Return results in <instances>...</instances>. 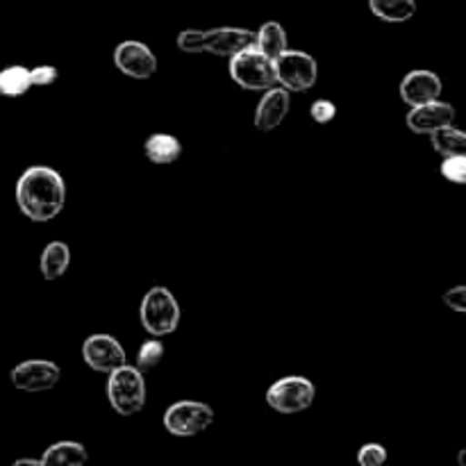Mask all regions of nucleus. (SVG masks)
<instances>
[{
	"label": "nucleus",
	"instance_id": "nucleus-16",
	"mask_svg": "<svg viewBox=\"0 0 466 466\" xmlns=\"http://www.w3.org/2000/svg\"><path fill=\"white\" fill-rule=\"evenodd\" d=\"M86 460L89 453L80 441H57L44 451L39 462L41 466H82Z\"/></svg>",
	"mask_w": 466,
	"mask_h": 466
},
{
	"label": "nucleus",
	"instance_id": "nucleus-9",
	"mask_svg": "<svg viewBox=\"0 0 466 466\" xmlns=\"http://www.w3.org/2000/svg\"><path fill=\"white\" fill-rule=\"evenodd\" d=\"M82 360L91 371L105 373V376L127 362L121 341L112 335H105V332L86 337L85 344H82Z\"/></svg>",
	"mask_w": 466,
	"mask_h": 466
},
{
	"label": "nucleus",
	"instance_id": "nucleus-2",
	"mask_svg": "<svg viewBox=\"0 0 466 466\" xmlns=\"http://www.w3.org/2000/svg\"><path fill=\"white\" fill-rule=\"evenodd\" d=\"M255 44V32L246 27H212V30H182L177 35V48L189 55H217L232 57L241 48Z\"/></svg>",
	"mask_w": 466,
	"mask_h": 466
},
{
	"label": "nucleus",
	"instance_id": "nucleus-26",
	"mask_svg": "<svg viewBox=\"0 0 466 466\" xmlns=\"http://www.w3.org/2000/svg\"><path fill=\"white\" fill-rule=\"evenodd\" d=\"M57 77H59L57 66H50V64H41V66H35L30 71L32 86H50L57 82Z\"/></svg>",
	"mask_w": 466,
	"mask_h": 466
},
{
	"label": "nucleus",
	"instance_id": "nucleus-24",
	"mask_svg": "<svg viewBox=\"0 0 466 466\" xmlns=\"http://www.w3.org/2000/svg\"><path fill=\"white\" fill-rule=\"evenodd\" d=\"M358 462L362 466H382L387 462V449L382 444H378V441L364 444L358 451Z\"/></svg>",
	"mask_w": 466,
	"mask_h": 466
},
{
	"label": "nucleus",
	"instance_id": "nucleus-3",
	"mask_svg": "<svg viewBox=\"0 0 466 466\" xmlns=\"http://www.w3.org/2000/svg\"><path fill=\"white\" fill-rule=\"evenodd\" d=\"M107 376V399L114 412L121 414V417L139 414L146 408V399H148L144 371L126 362L109 371Z\"/></svg>",
	"mask_w": 466,
	"mask_h": 466
},
{
	"label": "nucleus",
	"instance_id": "nucleus-8",
	"mask_svg": "<svg viewBox=\"0 0 466 466\" xmlns=\"http://www.w3.org/2000/svg\"><path fill=\"white\" fill-rule=\"evenodd\" d=\"M214 423V410L200 400H177L164 412V428L173 437H196Z\"/></svg>",
	"mask_w": 466,
	"mask_h": 466
},
{
	"label": "nucleus",
	"instance_id": "nucleus-6",
	"mask_svg": "<svg viewBox=\"0 0 466 466\" xmlns=\"http://www.w3.org/2000/svg\"><path fill=\"white\" fill-rule=\"evenodd\" d=\"M273 71H276V82L285 86L289 94L294 91H309L319 80V64L317 59L303 50H289L278 55L273 59Z\"/></svg>",
	"mask_w": 466,
	"mask_h": 466
},
{
	"label": "nucleus",
	"instance_id": "nucleus-21",
	"mask_svg": "<svg viewBox=\"0 0 466 466\" xmlns=\"http://www.w3.org/2000/svg\"><path fill=\"white\" fill-rule=\"evenodd\" d=\"M431 141L435 153L444 155V157H449V155H466V135L464 130L455 127L453 123L431 132Z\"/></svg>",
	"mask_w": 466,
	"mask_h": 466
},
{
	"label": "nucleus",
	"instance_id": "nucleus-25",
	"mask_svg": "<svg viewBox=\"0 0 466 466\" xmlns=\"http://www.w3.org/2000/svg\"><path fill=\"white\" fill-rule=\"evenodd\" d=\"M309 116H312V121L319 123V126H328V123L337 116V105L328 98L314 100L312 107H309Z\"/></svg>",
	"mask_w": 466,
	"mask_h": 466
},
{
	"label": "nucleus",
	"instance_id": "nucleus-15",
	"mask_svg": "<svg viewBox=\"0 0 466 466\" xmlns=\"http://www.w3.org/2000/svg\"><path fill=\"white\" fill-rule=\"evenodd\" d=\"M144 153L148 157L150 164H157V167H168V164H176L182 157V144L176 135H168V132H155L146 139Z\"/></svg>",
	"mask_w": 466,
	"mask_h": 466
},
{
	"label": "nucleus",
	"instance_id": "nucleus-17",
	"mask_svg": "<svg viewBox=\"0 0 466 466\" xmlns=\"http://www.w3.org/2000/svg\"><path fill=\"white\" fill-rule=\"evenodd\" d=\"M68 267H71V248L64 241H50L39 259L41 276L50 282L59 280L68 271Z\"/></svg>",
	"mask_w": 466,
	"mask_h": 466
},
{
	"label": "nucleus",
	"instance_id": "nucleus-14",
	"mask_svg": "<svg viewBox=\"0 0 466 466\" xmlns=\"http://www.w3.org/2000/svg\"><path fill=\"white\" fill-rule=\"evenodd\" d=\"M441 91H444L441 77L437 76V73L426 71V68L410 71L408 76L403 77V82H400V98H403V103H408L410 107L437 100L441 96Z\"/></svg>",
	"mask_w": 466,
	"mask_h": 466
},
{
	"label": "nucleus",
	"instance_id": "nucleus-1",
	"mask_svg": "<svg viewBox=\"0 0 466 466\" xmlns=\"http://www.w3.org/2000/svg\"><path fill=\"white\" fill-rule=\"evenodd\" d=\"M16 205L30 221H53L66 205V182L59 171L44 164L25 168L16 182Z\"/></svg>",
	"mask_w": 466,
	"mask_h": 466
},
{
	"label": "nucleus",
	"instance_id": "nucleus-11",
	"mask_svg": "<svg viewBox=\"0 0 466 466\" xmlns=\"http://www.w3.org/2000/svg\"><path fill=\"white\" fill-rule=\"evenodd\" d=\"M114 66L132 80H150L157 73V57L144 41L127 39L114 48Z\"/></svg>",
	"mask_w": 466,
	"mask_h": 466
},
{
	"label": "nucleus",
	"instance_id": "nucleus-7",
	"mask_svg": "<svg viewBox=\"0 0 466 466\" xmlns=\"http://www.w3.org/2000/svg\"><path fill=\"white\" fill-rule=\"evenodd\" d=\"M317 387L303 376H287L273 382L267 391L268 408L278 414H300L312 408Z\"/></svg>",
	"mask_w": 466,
	"mask_h": 466
},
{
	"label": "nucleus",
	"instance_id": "nucleus-5",
	"mask_svg": "<svg viewBox=\"0 0 466 466\" xmlns=\"http://www.w3.org/2000/svg\"><path fill=\"white\" fill-rule=\"evenodd\" d=\"M228 71H230L235 85H239L246 91H264L278 85L273 59L267 57L259 48H255V44L232 55Z\"/></svg>",
	"mask_w": 466,
	"mask_h": 466
},
{
	"label": "nucleus",
	"instance_id": "nucleus-27",
	"mask_svg": "<svg viewBox=\"0 0 466 466\" xmlns=\"http://www.w3.org/2000/svg\"><path fill=\"white\" fill-rule=\"evenodd\" d=\"M444 303L449 305L453 312H466V287L464 285H458L453 287V289H449L444 294Z\"/></svg>",
	"mask_w": 466,
	"mask_h": 466
},
{
	"label": "nucleus",
	"instance_id": "nucleus-22",
	"mask_svg": "<svg viewBox=\"0 0 466 466\" xmlns=\"http://www.w3.org/2000/svg\"><path fill=\"white\" fill-rule=\"evenodd\" d=\"M162 358H164V344L159 341V337L144 341V344L139 346V350H137V369L144 373L153 371V369L162 362Z\"/></svg>",
	"mask_w": 466,
	"mask_h": 466
},
{
	"label": "nucleus",
	"instance_id": "nucleus-23",
	"mask_svg": "<svg viewBox=\"0 0 466 466\" xmlns=\"http://www.w3.org/2000/svg\"><path fill=\"white\" fill-rule=\"evenodd\" d=\"M440 173L444 180L453 182V185H464L466 182V157L464 155H449L441 162Z\"/></svg>",
	"mask_w": 466,
	"mask_h": 466
},
{
	"label": "nucleus",
	"instance_id": "nucleus-20",
	"mask_svg": "<svg viewBox=\"0 0 466 466\" xmlns=\"http://www.w3.org/2000/svg\"><path fill=\"white\" fill-rule=\"evenodd\" d=\"M30 68L21 66V64H12L0 71V96L7 98H21L30 91Z\"/></svg>",
	"mask_w": 466,
	"mask_h": 466
},
{
	"label": "nucleus",
	"instance_id": "nucleus-10",
	"mask_svg": "<svg viewBox=\"0 0 466 466\" xmlns=\"http://www.w3.org/2000/svg\"><path fill=\"white\" fill-rule=\"evenodd\" d=\"M62 378V369L50 360H25L16 364L9 373V380L18 391L27 394H41V391L53 390Z\"/></svg>",
	"mask_w": 466,
	"mask_h": 466
},
{
	"label": "nucleus",
	"instance_id": "nucleus-12",
	"mask_svg": "<svg viewBox=\"0 0 466 466\" xmlns=\"http://www.w3.org/2000/svg\"><path fill=\"white\" fill-rule=\"evenodd\" d=\"M455 121V107L444 100H431V103L414 105L410 107L405 123L414 135H431V132L440 130V127L451 126Z\"/></svg>",
	"mask_w": 466,
	"mask_h": 466
},
{
	"label": "nucleus",
	"instance_id": "nucleus-13",
	"mask_svg": "<svg viewBox=\"0 0 466 466\" xmlns=\"http://www.w3.org/2000/svg\"><path fill=\"white\" fill-rule=\"evenodd\" d=\"M291 107V94L285 86H268L259 98L258 109H255V127L259 132H271L282 126Z\"/></svg>",
	"mask_w": 466,
	"mask_h": 466
},
{
	"label": "nucleus",
	"instance_id": "nucleus-4",
	"mask_svg": "<svg viewBox=\"0 0 466 466\" xmlns=\"http://www.w3.org/2000/svg\"><path fill=\"white\" fill-rule=\"evenodd\" d=\"M139 319L150 337L173 335L180 326V303L167 287H153L139 305Z\"/></svg>",
	"mask_w": 466,
	"mask_h": 466
},
{
	"label": "nucleus",
	"instance_id": "nucleus-18",
	"mask_svg": "<svg viewBox=\"0 0 466 466\" xmlns=\"http://www.w3.org/2000/svg\"><path fill=\"white\" fill-rule=\"evenodd\" d=\"M255 48L262 50L267 57L276 59L278 55H282L289 48L287 30L278 21H267L258 32H255Z\"/></svg>",
	"mask_w": 466,
	"mask_h": 466
},
{
	"label": "nucleus",
	"instance_id": "nucleus-19",
	"mask_svg": "<svg viewBox=\"0 0 466 466\" xmlns=\"http://www.w3.org/2000/svg\"><path fill=\"white\" fill-rule=\"evenodd\" d=\"M373 16L385 23H405L417 14L414 0H369Z\"/></svg>",
	"mask_w": 466,
	"mask_h": 466
},
{
	"label": "nucleus",
	"instance_id": "nucleus-28",
	"mask_svg": "<svg viewBox=\"0 0 466 466\" xmlns=\"http://www.w3.org/2000/svg\"><path fill=\"white\" fill-rule=\"evenodd\" d=\"M14 466H41L39 460H32V458H18L14 460Z\"/></svg>",
	"mask_w": 466,
	"mask_h": 466
}]
</instances>
